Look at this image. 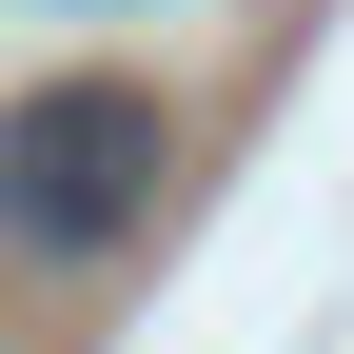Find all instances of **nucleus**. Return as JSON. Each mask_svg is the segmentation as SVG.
<instances>
[{
	"mask_svg": "<svg viewBox=\"0 0 354 354\" xmlns=\"http://www.w3.org/2000/svg\"><path fill=\"white\" fill-rule=\"evenodd\" d=\"M177 177V118L138 99V79H39V99H0V256H118L158 216Z\"/></svg>",
	"mask_w": 354,
	"mask_h": 354,
	"instance_id": "obj_1",
	"label": "nucleus"
}]
</instances>
